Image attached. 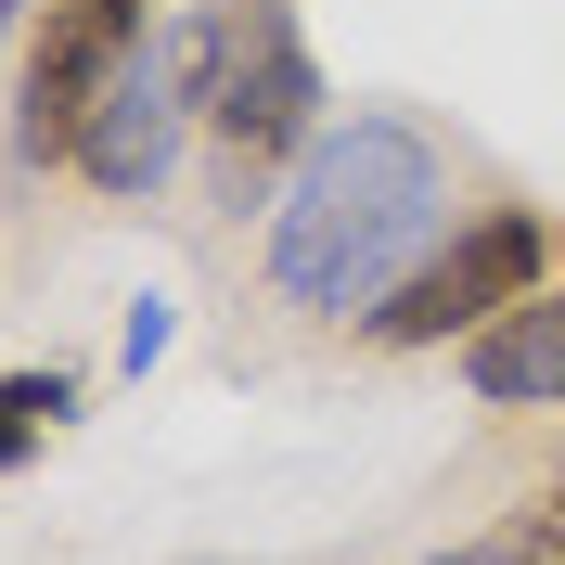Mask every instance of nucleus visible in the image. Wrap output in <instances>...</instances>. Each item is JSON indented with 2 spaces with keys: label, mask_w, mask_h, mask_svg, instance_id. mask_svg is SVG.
Segmentation results:
<instances>
[{
  "label": "nucleus",
  "mask_w": 565,
  "mask_h": 565,
  "mask_svg": "<svg viewBox=\"0 0 565 565\" xmlns=\"http://www.w3.org/2000/svg\"><path fill=\"white\" fill-rule=\"evenodd\" d=\"M437 232H450V168H437V141L398 129V116H348V129H321L309 154H296V180H282L270 282L296 309H321V321H348V309L373 321L398 282L437 257Z\"/></svg>",
  "instance_id": "f257e3e1"
},
{
  "label": "nucleus",
  "mask_w": 565,
  "mask_h": 565,
  "mask_svg": "<svg viewBox=\"0 0 565 565\" xmlns=\"http://www.w3.org/2000/svg\"><path fill=\"white\" fill-rule=\"evenodd\" d=\"M206 129H218L232 206L270 193V168H296L321 141V65H309V39H296V0H232V13H206Z\"/></svg>",
  "instance_id": "f03ea898"
},
{
  "label": "nucleus",
  "mask_w": 565,
  "mask_h": 565,
  "mask_svg": "<svg viewBox=\"0 0 565 565\" xmlns=\"http://www.w3.org/2000/svg\"><path fill=\"white\" fill-rule=\"evenodd\" d=\"M141 39H154V0H39L26 90H13V168H77V129L104 116Z\"/></svg>",
  "instance_id": "7ed1b4c3"
},
{
  "label": "nucleus",
  "mask_w": 565,
  "mask_h": 565,
  "mask_svg": "<svg viewBox=\"0 0 565 565\" xmlns=\"http://www.w3.org/2000/svg\"><path fill=\"white\" fill-rule=\"evenodd\" d=\"M540 270H553V232H540L527 206H489L476 232H450V245H437V257L386 296V309H373V334H386V348H450V334H489L501 309H527V296H540Z\"/></svg>",
  "instance_id": "20e7f679"
},
{
  "label": "nucleus",
  "mask_w": 565,
  "mask_h": 565,
  "mask_svg": "<svg viewBox=\"0 0 565 565\" xmlns=\"http://www.w3.org/2000/svg\"><path fill=\"white\" fill-rule=\"evenodd\" d=\"M206 116V13L193 26H154L129 52V77L104 90V116L77 129V168H90V193H154V180L180 168V129Z\"/></svg>",
  "instance_id": "39448f33"
},
{
  "label": "nucleus",
  "mask_w": 565,
  "mask_h": 565,
  "mask_svg": "<svg viewBox=\"0 0 565 565\" xmlns=\"http://www.w3.org/2000/svg\"><path fill=\"white\" fill-rule=\"evenodd\" d=\"M462 386L489 398V412H565V282H540L527 309H501L462 348Z\"/></svg>",
  "instance_id": "423d86ee"
},
{
  "label": "nucleus",
  "mask_w": 565,
  "mask_h": 565,
  "mask_svg": "<svg viewBox=\"0 0 565 565\" xmlns=\"http://www.w3.org/2000/svg\"><path fill=\"white\" fill-rule=\"evenodd\" d=\"M437 565H565V476L527 501V514H501L489 540H462V553H437Z\"/></svg>",
  "instance_id": "0eeeda50"
},
{
  "label": "nucleus",
  "mask_w": 565,
  "mask_h": 565,
  "mask_svg": "<svg viewBox=\"0 0 565 565\" xmlns=\"http://www.w3.org/2000/svg\"><path fill=\"white\" fill-rule=\"evenodd\" d=\"M65 412H77V373H0V476H13Z\"/></svg>",
  "instance_id": "6e6552de"
},
{
  "label": "nucleus",
  "mask_w": 565,
  "mask_h": 565,
  "mask_svg": "<svg viewBox=\"0 0 565 565\" xmlns=\"http://www.w3.org/2000/svg\"><path fill=\"white\" fill-rule=\"evenodd\" d=\"M13 13H39V0H0V26H13Z\"/></svg>",
  "instance_id": "1a4fd4ad"
}]
</instances>
